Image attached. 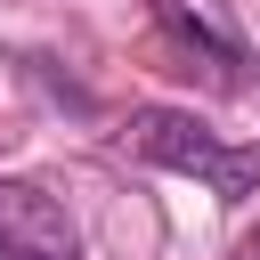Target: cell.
Segmentation results:
<instances>
[{"label":"cell","instance_id":"1","mask_svg":"<svg viewBox=\"0 0 260 260\" xmlns=\"http://www.w3.org/2000/svg\"><path fill=\"white\" fill-rule=\"evenodd\" d=\"M130 146H138L146 162H162V171L203 179L219 203L260 195V146H219V138H211L195 114H179V106H138V114H130Z\"/></svg>","mask_w":260,"mask_h":260},{"label":"cell","instance_id":"2","mask_svg":"<svg viewBox=\"0 0 260 260\" xmlns=\"http://www.w3.org/2000/svg\"><path fill=\"white\" fill-rule=\"evenodd\" d=\"M0 260H81V236L49 187L0 179Z\"/></svg>","mask_w":260,"mask_h":260},{"label":"cell","instance_id":"3","mask_svg":"<svg viewBox=\"0 0 260 260\" xmlns=\"http://www.w3.org/2000/svg\"><path fill=\"white\" fill-rule=\"evenodd\" d=\"M162 24H171V32H179V41H187V49H211V57H219V65H244V49H236V41H228V32H219V24H203V16H195V8H187V0H162Z\"/></svg>","mask_w":260,"mask_h":260},{"label":"cell","instance_id":"4","mask_svg":"<svg viewBox=\"0 0 260 260\" xmlns=\"http://www.w3.org/2000/svg\"><path fill=\"white\" fill-rule=\"evenodd\" d=\"M236 260H260V228H252V236H244V244H236Z\"/></svg>","mask_w":260,"mask_h":260}]
</instances>
